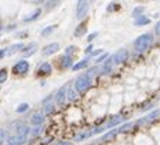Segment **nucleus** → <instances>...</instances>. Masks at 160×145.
<instances>
[{
    "label": "nucleus",
    "mask_w": 160,
    "mask_h": 145,
    "mask_svg": "<svg viewBox=\"0 0 160 145\" xmlns=\"http://www.w3.org/2000/svg\"><path fill=\"white\" fill-rule=\"evenodd\" d=\"M153 43V35L152 33H144L142 36H138L134 42V48L137 52H144L152 46Z\"/></svg>",
    "instance_id": "obj_1"
},
{
    "label": "nucleus",
    "mask_w": 160,
    "mask_h": 145,
    "mask_svg": "<svg viewBox=\"0 0 160 145\" xmlns=\"http://www.w3.org/2000/svg\"><path fill=\"white\" fill-rule=\"evenodd\" d=\"M89 86H91V75H81L75 81V89L79 93L85 92Z\"/></svg>",
    "instance_id": "obj_2"
},
{
    "label": "nucleus",
    "mask_w": 160,
    "mask_h": 145,
    "mask_svg": "<svg viewBox=\"0 0 160 145\" xmlns=\"http://www.w3.org/2000/svg\"><path fill=\"white\" fill-rule=\"evenodd\" d=\"M88 3L89 0H78V3H77V17L81 20L87 16L88 13Z\"/></svg>",
    "instance_id": "obj_3"
},
{
    "label": "nucleus",
    "mask_w": 160,
    "mask_h": 145,
    "mask_svg": "<svg viewBox=\"0 0 160 145\" xmlns=\"http://www.w3.org/2000/svg\"><path fill=\"white\" fill-rule=\"evenodd\" d=\"M29 71V62H26V60H19L18 63L13 66V73L16 75H23L26 73V72Z\"/></svg>",
    "instance_id": "obj_4"
},
{
    "label": "nucleus",
    "mask_w": 160,
    "mask_h": 145,
    "mask_svg": "<svg viewBox=\"0 0 160 145\" xmlns=\"http://www.w3.org/2000/svg\"><path fill=\"white\" fill-rule=\"evenodd\" d=\"M68 98V88L67 86H62V88H59L58 89V92L55 93V101L58 105H63V102L67 101Z\"/></svg>",
    "instance_id": "obj_5"
},
{
    "label": "nucleus",
    "mask_w": 160,
    "mask_h": 145,
    "mask_svg": "<svg viewBox=\"0 0 160 145\" xmlns=\"http://www.w3.org/2000/svg\"><path fill=\"white\" fill-rule=\"evenodd\" d=\"M127 58H128V52H127L126 49H120L118 52H116L114 55H112V62L114 63H123V62H126Z\"/></svg>",
    "instance_id": "obj_6"
},
{
    "label": "nucleus",
    "mask_w": 160,
    "mask_h": 145,
    "mask_svg": "<svg viewBox=\"0 0 160 145\" xmlns=\"http://www.w3.org/2000/svg\"><path fill=\"white\" fill-rule=\"evenodd\" d=\"M56 50H59V45H58V43H51V45L45 46V48L42 49V55L49 56V55H52V53H55Z\"/></svg>",
    "instance_id": "obj_7"
},
{
    "label": "nucleus",
    "mask_w": 160,
    "mask_h": 145,
    "mask_svg": "<svg viewBox=\"0 0 160 145\" xmlns=\"http://www.w3.org/2000/svg\"><path fill=\"white\" fill-rule=\"evenodd\" d=\"M52 72V66H51V63H48V62H45V63H42L41 66L38 68V73L39 75H49Z\"/></svg>",
    "instance_id": "obj_8"
},
{
    "label": "nucleus",
    "mask_w": 160,
    "mask_h": 145,
    "mask_svg": "<svg viewBox=\"0 0 160 145\" xmlns=\"http://www.w3.org/2000/svg\"><path fill=\"white\" fill-rule=\"evenodd\" d=\"M30 124L35 125V127H41L42 124H43V114H35L30 119Z\"/></svg>",
    "instance_id": "obj_9"
},
{
    "label": "nucleus",
    "mask_w": 160,
    "mask_h": 145,
    "mask_svg": "<svg viewBox=\"0 0 160 145\" xmlns=\"http://www.w3.org/2000/svg\"><path fill=\"white\" fill-rule=\"evenodd\" d=\"M159 115H160V111H153L150 115H147L146 118H143L142 121H138V124H147V122H150V121H154V119L159 118Z\"/></svg>",
    "instance_id": "obj_10"
},
{
    "label": "nucleus",
    "mask_w": 160,
    "mask_h": 145,
    "mask_svg": "<svg viewBox=\"0 0 160 145\" xmlns=\"http://www.w3.org/2000/svg\"><path fill=\"white\" fill-rule=\"evenodd\" d=\"M112 56H110V58H107V60H105L104 66H102V73H110L112 69Z\"/></svg>",
    "instance_id": "obj_11"
},
{
    "label": "nucleus",
    "mask_w": 160,
    "mask_h": 145,
    "mask_svg": "<svg viewBox=\"0 0 160 145\" xmlns=\"http://www.w3.org/2000/svg\"><path fill=\"white\" fill-rule=\"evenodd\" d=\"M85 32H87V25H85V23H81V25H79V26L74 30V36L75 37H79V36H82V35L85 33Z\"/></svg>",
    "instance_id": "obj_12"
},
{
    "label": "nucleus",
    "mask_w": 160,
    "mask_h": 145,
    "mask_svg": "<svg viewBox=\"0 0 160 145\" xmlns=\"http://www.w3.org/2000/svg\"><path fill=\"white\" fill-rule=\"evenodd\" d=\"M87 66H88V58L79 60L78 63H75L74 66H72V69H74V71H79V69H84V68H87Z\"/></svg>",
    "instance_id": "obj_13"
},
{
    "label": "nucleus",
    "mask_w": 160,
    "mask_h": 145,
    "mask_svg": "<svg viewBox=\"0 0 160 145\" xmlns=\"http://www.w3.org/2000/svg\"><path fill=\"white\" fill-rule=\"evenodd\" d=\"M36 43H30L29 46H28L26 49H25V52H23V55L25 56H30V55H33L35 53V50H36Z\"/></svg>",
    "instance_id": "obj_14"
},
{
    "label": "nucleus",
    "mask_w": 160,
    "mask_h": 145,
    "mask_svg": "<svg viewBox=\"0 0 160 145\" xmlns=\"http://www.w3.org/2000/svg\"><path fill=\"white\" fill-rule=\"evenodd\" d=\"M39 15H41V9H36L33 13H30V15L28 16V17H25L23 20H25V22H32V20H36Z\"/></svg>",
    "instance_id": "obj_15"
},
{
    "label": "nucleus",
    "mask_w": 160,
    "mask_h": 145,
    "mask_svg": "<svg viewBox=\"0 0 160 145\" xmlns=\"http://www.w3.org/2000/svg\"><path fill=\"white\" fill-rule=\"evenodd\" d=\"M149 23H150V19L146 17L144 15L138 16V17L136 19V25H137V26H140V25H149Z\"/></svg>",
    "instance_id": "obj_16"
},
{
    "label": "nucleus",
    "mask_w": 160,
    "mask_h": 145,
    "mask_svg": "<svg viewBox=\"0 0 160 145\" xmlns=\"http://www.w3.org/2000/svg\"><path fill=\"white\" fill-rule=\"evenodd\" d=\"M123 116H114V118L111 119V121H108V124H107V127L108 128H112L114 125H117V124H120L121 121H123Z\"/></svg>",
    "instance_id": "obj_17"
},
{
    "label": "nucleus",
    "mask_w": 160,
    "mask_h": 145,
    "mask_svg": "<svg viewBox=\"0 0 160 145\" xmlns=\"http://www.w3.org/2000/svg\"><path fill=\"white\" fill-rule=\"evenodd\" d=\"M62 66H63V68L74 66V65H72V59H71V56H68V55L62 56Z\"/></svg>",
    "instance_id": "obj_18"
},
{
    "label": "nucleus",
    "mask_w": 160,
    "mask_h": 145,
    "mask_svg": "<svg viewBox=\"0 0 160 145\" xmlns=\"http://www.w3.org/2000/svg\"><path fill=\"white\" fill-rule=\"evenodd\" d=\"M117 134H118V129H114V131H111V132H107L104 137L101 138V141H108V139H112V138L116 137Z\"/></svg>",
    "instance_id": "obj_19"
},
{
    "label": "nucleus",
    "mask_w": 160,
    "mask_h": 145,
    "mask_svg": "<svg viewBox=\"0 0 160 145\" xmlns=\"http://www.w3.org/2000/svg\"><path fill=\"white\" fill-rule=\"evenodd\" d=\"M53 112V105L52 104H45L43 106V115H49Z\"/></svg>",
    "instance_id": "obj_20"
},
{
    "label": "nucleus",
    "mask_w": 160,
    "mask_h": 145,
    "mask_svg": "<svg viewBox=\"0 0 160 145\" xmlns=\"http://www.w3.org/2000/svg\"><path fill=\"white\" fill-rule=\"evenodd\" d=\"M133 127H134L133 122H127V124H124L123 127L118 128V132H127V131L130 129V128H133Z\"/></svg>",
    "instance_id": "obj_21"
},
{
    "label": "nucleus",
    "mask_w": 160,
    "mask_h": 145,
    "mask_svg": "<svg viewBox=\"0 0 160 145\" xmlns=\"http://www.w3.org/2000/svg\"><path fill=\"white\" fill-rule=\"evenodd\" d=\"M91 135H92V131H91V132H84V134H79V135H77V137H75V141H81V139H85V138L91 137Z\"/></svg>",
    "instance_id": "obj_22"
},
{
    "label": "nucleus",
    "mask_w": 160,
    "mask_h": 145,
    "mask_svg": "<svg viewBox=\"0 0 160 145\" xmlns=\"http://www.w3.org/2000/svg\"><path fill=\"white\" fill-rule=\"evenodd\" d=\"M55 29H56V26H55V25H53V26H48V27H46V29H43V30H42V32H41V35H42V36H48V35L51 33V32H53V30H55Z\"/></svg>",
    "instance_id": "obj_23"
},
{
    "label": "nucleus",
    "mask_w": 160,
    "mask_h": 145,
    "mask_svg": "<svg viewBox=\"0 0 160 145\" xmlns=\"http://www.w3.org/2000/svg\"><path fill=\"white\" fill-rule=\"evenodd\" d=\"M28 108H29L28 104H20L18 108H16V112H18V114H23L25 111H28Z\"/></svg>",
    "instance_id": "obj_24"
},
{
    "label": "nucleus",
    "mask_w": 160,
    "mask_h": 145,
    "mask_svg": "<svg viewBox=\"0 0 160 145\" xmlns=\"http://www.w3.org/2000/svg\"><path fill=\"white\" fill-rule=\"evenodd\" d=\"M77 89H72V88H69L68 89V99H71V101H75L77 99V92H75Z\"/></svg>",
    "instance_id": "obj_25"
},
{
    "label": "nucleus",
    "mask_w": 160,
    "mask_h": 145,
    "mask_svg": "<svg viewBox=\"0 0 160 145\" xmlns=\"http://www.w3.org/2000/svg\"><path fill=\"white\" fill-rule=\"evenodd\" d=\"M20 49H23V45H22V43H18V45H13L10 49H9V50H10V52H9V53H10V55H12V53H16V52H18V50H20Z\"/></svg>",
    "instance_id": "obj_26"
},
{
    "label": "nucleus",
    "mask_w": 160,
    "mask_h": 145,
    "mask_svg": "<svg viewBox=\"0 0 160 145\" xmlns=\"http://www.w3.org/2000/svg\"><path fill=\"white\" fill-rule=\"evenodd\" d=\"M6 78H8V72H6V69H2L0 71V83H4Z\"/></svg>",
    "instance_id": "obj_27"
},
{
    "label": "nucleus",
    "mask_w": 160,
    "mask_h": 145,
    "mask_svg": "<svg viewBox=\"0 0 160 145\" xmlns=\"http://www.w3.org/2000/svg\"><path fill=\"white\" fill-rule=\"evenodd\" d=\"M75 50H77V48H75V46H69V48L67 49V52H65V55H68V56H71L72 53L75 52Z\"/></svg>",
    "instance_id": "obj_28"
},
{
    "label": "nucleus",
    "mask_w": 160,
    "mask_h": 145,
    "mask_svg": "<svg viewBox=\"0 0 160 145\" xmlns=\"http://www.w3.org/2000/svg\"><path fill=\"white\" fill-rule=\"evenodd\" d=\"M143 12V7H137V9H134L133 10V16L134 17H138V15Z\"/></svg>",
    "instance_id": "obj_29"
},
{
    "label": "nucleus",
    "mask_w": 160,
    "mask_h": 145,
    "mask_svg": "<svg viewBox=\"0 0 160 145\" xmlns=\"http://www.w3.org/2000/svg\"><path fill=\"white\" fill-rule=\"evenodd\" d=\"M41 134V127H36L33 131H32V137H36V135Z\"/></svg>",
    "instance_id": "obj_30"
},
{
    "label": "nucleus",
    "mask_w": 160,
    "mask_h": 145,
    "mask_svg": "<svg viewBox=\"0 0 160 145\" xmlns=\"http://www.w3.org/2000/svg\"><path fill=\"white\" fill-rule=\"evenodd\" d=\"M4 139H6V131L2 129V145H4Z\"/></svg>",
    "instance_id": "obj_31"
},
{
    "label": "nucleus",
    "mask_w": 160,
    "mask_h": 145,
    "mask_svg": "<svg viewBox=\"0 0 160 145\" xmlns=\"http://www.w3.org/2000/svg\"><path fill=\"white\" fill-rule=\"evenodd\" d=\"M85 53L87 55H91V53H92V46H88V48L85 49Z\"/></svg>",
    "instance_id": "obj_32"
},
{
    "label": "nucleus",
    "mask_w": 160,
    "mask_h": 145,
    "mask_svg": "<svg viewBox=\"0 0 160 145\" xmlns=\"http://www.w3.org/2000/svg\"><path fill=\"white\" fill-rule=\"evenodd\" d=\"M95 36H97V33H91V35L88 36V42H92V40H94V37H95Z\"/></svg>",
    "instance_id": "obj_33"
},
{
    "label": "nucleus",
    "mask_w": 160,
    "mask_h": 145,
    "mask_svg": "<svg viewBox=\"0 0 160 145\" xmlns=\"http://www.w3.org/2000/svg\"><path fill=\"white\" fill-rule=\"evenodd\" d=\"M156 33H157V35H160V22H157V23H156Z\"/></svg>",
    "instance_id": "obj_34"
},
{
    "label": "nucleus",
    "mask_w": 160,
    "mask_h": 145,
    "mask_svg": "<svg viewBox=\"0 0 160 145\" xmlns=\"http://www.w3.org/2000/svg\"><path fill=\"white\" fill-rule=\"evenodd\" d=\"M6 50H8V49H2V52H0V58H2V59H3L4 55H6Z\"/></svg>",
    "instance_id": "obj_35"
},
{
    "label": "nucleus",
    "mask_w": 160,
    "mask_h": 145,
    "mask_svg": "<svg viewBox=\"0 0 160 145\" xmlns=\"http://www.w3.org/2000/svg\"><path fill=\"white\" fill-rule=\"evenodd\" d=\"M117 3H114V6H108V10H116L117 7H118V6H116Z\"/></svg>",
    "instance_id": "obj_36"
},
{
    "label": "nucleus",
    "mask_w": 160,
    "mask_h": 145,
    "mask_svg": "<svg viewBox=\"0 0 160 145\" xmlns=\"http://www.w3.org/2000/svg\"><path fill=\"white\" fill-rule=\"evenodd\" d=\"M105 58H107V55H102L101 58H98V59H97V63H98V62H101V60H104Z\"/></svg>",
    "instance_id": "obj_37"
},
{
    "label": "nucleus",
    "mask_w": 160,
    "mask_h": 145,
    "mask_svg": "<svg viewBox=\"0 0 160 145\" xmlns=\"http://www.w3.org/2000/svg\"><path fill=\"white\" fill-rule=\"evenodd\" d=\"M56 0H49V3H48V7H51V6H53V3H55Z\"/></svg>",
    "instance_id": "obj_38"
},
{
    "label": "nucleus",
    "mask_w": 160,
    "mask_h": 145,
    "mask_svg": "<svg viewBox=\"0 0 160 145\" xmlns=\"http://www.w3.org/2000/svg\"><path fill=\"white\" fill-rule=\"evenodd\" d=\"M55 145H69V142L63 141V142H58V144H55Z\"/></svg>",
    "instance_id": "obj_39"
}]
</instances>
